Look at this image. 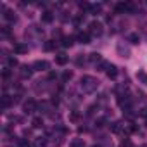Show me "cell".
<instances>
[{
  "label": "cell",
  "mask_w": 147,
  "mask_h": 147,
  "mask_svg": "<svg viewBox=\"0 0 147 147\" xmlns=\"http://www.w3.org/2000/svg\"><path fill=\"white\" fill-rule=\"evenodd\" d=\"M80 87H82V90L85 94H94L99 88V80L94 78V76H90V75H85L80 80Z\"/></svg>",
  "instance_id": "obj_1"
},
{
  "label": "cell",
  "mask_w": 147,
  "mask_h": 147,
  "mask_svg": "<svg viewBox=\"0 0 147 147\" xmlns=\"http://www.w3.org/2000/svg\"><path fill=\"white\" fill-rule=\"evenodd\" d=\"M133 11V4L130 2H119L116 4V12L118 14H125V12H131Z\"/></svg>",
  "instance_id": "obj_2"
},
{
  "label": "cell",
  "mask_w": 147,
  "mask_h": 147,
  "mask_svg": "<svg viewBox=\"0 0 147 147\" xmlns=\"http://www.w3.org/2000/svg\"><path fill=\"white\" fill-rule=\"evenodd\" d=\"M102 31H104V26H102V23H99V21H92V23H90V31H88V33L100 36V35H102Z\"/></svg>",
  "instance_id": "obj_3"
},
{
  "label": "cell",
  "mask_w": 147,
  "mask_h": 147,
  "mask_svg": "<svg viewBox=\"0 0 147 147\" xmlns=\"http://www.w3.org/2000/svg\"><path fill=\"white\" fill-rule=\"evenodd\" d=\"M49 67H50V64H49V61H45V59H38V61L33 62V69H35V71H47Z\"/></svg>",
  "instance_id": "obj_4"
},
{
  "label": "cell",
  "mask_w": 147,
  "mask_h": 147,
  "mask_svg": "<svg viewBox=\"0 0 147 147\" xmlns=\"http://www.w3.org/2000/svg\"><path fill=\"white\" fill-rule=\"evenodd\" d=\"M23 111H24L26 114H31V113H35V111H36V102H35L33 99H28V100L23 104Z\"/></svg>",
  "instance_id": "obj_5"
},
{
  "label": "cell",
  "mask_w": 147,
  "mask_h": 147,
  "mask_svg": "<svg viewBox=\"0 0 147 147\" xmlns=\"http://www.w3.org/2000/svg\"><path fill=\"white\" fill-rule=\"evenodd\" d=\"M33 66H28V64H24V66H21V71H19V75H21V78H30L31 75H33Z\"/></svg>",
  "instance_id": "obj_6"
},
{
  "label": "cell",
  "mask_w": 147,
  "mask_h": 147,
  "mask_svg": "<svg viewBox=\"0 0 147 147\" xmlns=\"http://www.w3.org/2000/svg\"><path fill=\"white\" fill-rule=\"evenodd\" d=\"M106 75H107V78L114 80V78L118 76V67H116L114 64H109V66H107V69H106Z\"/></svg>",
  "instance_id": "obj_7"
},
{
  "label": "cell",
  "mask_w": 147,
  "mask_h": 147,
  "mask_svg": "<svg viewBox=\"0 0 147 147\" xmlns=\"http://www.w3.org/2000/svg\"><path fill=\"white\" fill-rule=\"evenodd\" d=\"M76 38H78V42H80V43H83V45L90 43V33H88V31H80Z\"/></svg>",
  "instance_id": "obj_8"
},
{
  "label": "cell",
  "mask_w": 147,
  "mask_h": 147,
  "mask_svg": "<svg viewBox=\"0 0 147 147\" xmlns=\"http://www.w3.org/2000/svg\"><path fill=\"white\" fill-rule=\"evenodd\" d=\"M26 52H28V45H26V43H16V45H14V54L23 55V54H26Z\"/></svg>",
  "instance_id": "obj_9"
},
{
  "label": "cell",
  "mask_w": 147,
  "mask_h": 147,
  "mask_svg": "<svg viewBox=\"0 0 147 147\" xmlns=\"http://www.w3.org/2000/svg\"><path fill=\"white\" fill-rule=\"evenodd\" d=\"M67 61H69V55H66V54H57L55 55V64H59V66H66Z\"/></svg>",
  "instance_id": "obj_10"
},
{
  "label": "cell",
  "mask_w": 147,
  "mask_h": 147,
  "mask_svg": "<svg viewBox=\"0 0 147 147\" xmlns=\"http://www.w3.org/2000/svg\"><path fill=\"white\" fill-rule=\"evenodd\" d=\"M135 76H137V80H138L142 85H145V87H147V73H145L144 69L137 71V75H135Z\"/></svg>",
  "instance_id": "obj_11"
},
{
  "label": "cell",
  "mask_w": 147,
  "mask_h": 147,
  "mask_svg": "<svg viewBox=\"0 0 147 147\" xmlns=\"http://www.w3.org/2000/svg\"><path fill=\"white\" fill-rule=\"evenodd\" d=\"M118 54H119L121 57H130V49L125 47L123 43H119V45H118Z\"/></svg>",
  "instance_id": "obj_12"
},
{
  "label": "cell",
  "mask_w": 147,
  "mask_h": 147,
  "mask_svg": "<svg viewBox=\"0 0 147 147\" xmlns=\"http://www.w3.org/2000/svg\"><path fill=\"white\" fill-rule=\"evenodd\" d=\"M88 59H90V62H94V64H100V62H102V57H100L99 52H92Z\"/></svg>",
  "instance_id": "obj_13"
},
{
  "label": "cell",
  "mask_w": 147,
  "mask_h": 147,
  "mask_svg": "<svg viewBox=\"0 0 147 147\" xmlns=\"http://www.w3.org/2000/svg\"><path fill=\"white\" fill-rule=\"evenodd\" d=\"M4 18L9 21V23H16V19H18V16L12 12V11H5V14H4Z\"/></svg>",
  "instance_id": "obj_14"
},
{
  "label": "cell",
  "mask_w": 147,
  "mask_h": 147,
  "mask_svg": "<svg viewBox=\"0 0 147 147\" xmlns=\"http://www.w3.org/2000/svg\"><path fill=\"white\" fill-rule=\"evenodd\" d=\"M42 21L43 23H52L54 21V14L52 12H43L42 14Z\"/></svg>",
  "instance_id": "obj_15"
},
{
  "label": "cell",
  "mask_w": 147,
  "mask_h": 147,
  "mask_svg": "<svg viewBox=\"0 0 147 147\" xmlns=\"http://www.w3.org/2000/svg\"><path fill=\"white\" fill-rule=\"evenodd\" d=\"M128 42H131V43H138V42H140L138 33H130V35H128Z\"/></svg>",
  "instance_id": "obj_16"
},
{
  "label": "cell",
  "mask_w": 147,
  "mask_h": 147,
  "mask_svg": "<svg viewBox=\"0 0 147 147\" xmlns=\"http://www.w3.org/2000/svg\"><path fill=\"white\" fill-rule=\"evenodd\" d=\"M31 125H33V128H42L43 126V119L42 118H33Z\"/></svg>",
  "instance_id": "obj_17"
},
{
  "label": "cell",
  "mask_w": 147,
  "mask_h": 147,
  "mask_svg": "<svg viewBox=\"0 0 147 147\" xmlns=\"http://www.w3.org/2000/svg\"><path fill=\"white\" fill-rule=\"evenodd\" d=\"M73 42H75V40H73V36H64L62 38V47H71Z\"/></svg>",
  "instance_id": "obj_18"
},
{
  "label": "cell",
  "mask_w": 147,
  "mask_h": 147,
  "mask_svg": "<svg viewBox=\"0 0 147 147\" xmlns=\"http://www.w3.org/2000/svg\"><path fill=\"white\" fill-rule=\"evenodd\" d=\"M85 145V142H83V138H75L71 142V147H83Z\"/></svg>",
  "instance_id": "obj_19"
},
{
  "label": "cell",
  "mask_w": 147,
  "mask_h": 147,
  "mask_svg": "<svg viewBox=\"0 0 147 147\" xmlns=\"http://www.w3.org/2000/svg\"><path fill=\"white\" fill-rule=\"evenodd\" d=\"M73 78V71H64V75H62V80L64 82H69Z\"/></svg>",
  "instance_id": "obj_20"
},
{
  "label": "cell",
  "mask_w": 147,
  "mask_h": 147,
  "mask_svg": "<svg viewBox=\"0 0 147 147\" xmlns=\"http://www.w3.org/2000/svg\"><path fill=\"white\" fill-rule=\"evenodd\" d=\"M90 12H92V14H99V12H100V4H97V5H90Z\"/></svg>",
  "instance_id": "obj_21"
},
{
  "label": "cell",
  "mask_w": 147,
  "mask_h": 147,
  "mask_svg": "<svg viewBox=\"0 0 147 147\" xmlns=\"http://www.w3.org/2000/svg\"><path fill=\"white\" fill-rule=\"evenodd\" d=\"M45 142H47V140L40 137V138H36V142H35V147H45Z\"/></svg>",
  "instance_id": "obj_22"
},
{
  "label": "cell",
  "mask_w": 147,
  "mask_h": 147,
  "mask_svg": "<svg viewBox=\"0 0 147 147\" xmlns=\"http://www.w3.org/2000/svg\"><path fill=\"white\" fill-rule=\"evenodd\" d=\"M7 62H9V66H11V67L18 66V59H16V57H9V61H7Z\"/></svg>",
  "instance_id": "obj_23"
},
{
  "label": "cell",
  "mask_w": 147,
  "mask_h": 147,
  "mask_svg": "<svg viewBox=\"0 0 147 147\" xmlns=\"http://www.w3.org/2000/svg\"><path fill=\"white\" fill-rule=\"evenodd\" d=\"M121 147H133V144H131L128 138H125V140L121 142Z\"/></svg>",
  "instance_id": "obj_24"
},
{
  "label": "cell",
  "mask_w": 147,
  "mask_h": 147,
  "mask_svg": "<svg viewBox=\"0 0 147 147\" xmlns=\"http://www.w3.org/2000/svg\"><path fill=\"white\" fill-rule=\"evenodd\" d=\"M69 118H71V121H78V118H80V116H78V113H75V111H73Z\"/></svg>",
  "instance_id": "obj_25"
},
{
  "label": "cell",
  "mask_w": 147,
  "mask_h": 147,
  "mask_svg": "<svg viewBox=\"0 0 147 147\" xmlns=\"http://www.w3.org/2000/svg\"><path fill=\"white\" fill-rule=\"evenodd\" d=\"M45 49H47V50H52V49H54V42H47V43H45Z\"/></svg>",
  "instance_id": "obj_26"
},
{
  "label": "cell",
  "mask_w": 147,
  "mask_h": 147,
  "mask_svg": "<svg viewBox=\"0 0 147 147\" xmlns=\"http://www.w3.org/2000/svg\"><path fill=\"white\" fill-rule=\"evenodd\" d=\"M19 147H30V144L26 140H19Z\"/></svg>",
  "instance_id": "obj_27"
},
{
  "label": "cell",
  "mask_w": 147,
  "mask_h": 147,
  "mask_svg": "<svg viewBox=\"0 0 147 147\" xmlns=\"http://www.w3.org/2000/svg\"><path fill=\"white\" fill-rule=\"evenodd\" d=\"M140 116H144V118H147V107H144V109L140 111Z\"/></svg>",
  "instance_id": "obj_28"
},
{
  "label": "cell",
  "mask_w": 147,
  "mask_h": 147,
  "mask_svg": "<svg viewBox=\"0 0 147 147\" xmlns=\"http://www.w3.org/2000/svg\"><path fill=\"white\" fill-rule=\"evenodd\" d=\"M92 147H102V145H97V144H95V145H92Z\"/></svg>",
  "instance_id": "obj_29"
}]
</instances>
